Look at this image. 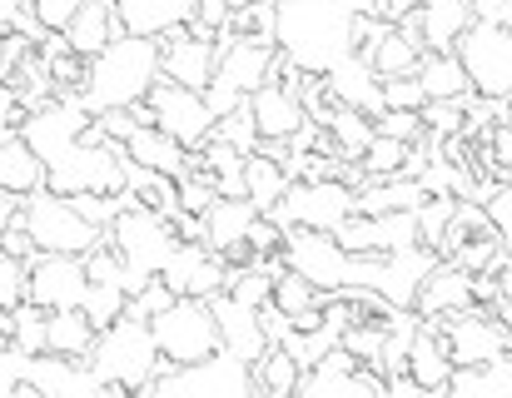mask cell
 Listing matches in <instances>:
<instances>
[{"label": "cell", "mask_w": 512, "mask_h": 398, "mask_svg": "<svg viewBox=\"0 0 512 398\" xmlns=\"http://www.w3.org/2000/svg\"><path fill=\"white\" fill-rule=\"evenodd\" d=\"M5 344H10V334H5V319H0V349H5Z\"/></svg>", "instance_id": "59"}, {"label": "cell", "mask_w": 512, "mask_h": 398, "mask_svg": "<svg viewBox=\"0 0 512 398\" xmlns=\"http://www.w3.org/2000/svg\"><path fill=\"white\" fill-rule=\"evenodd\" d=\"M0 75H5V35H0Z\"/></svg>", "instance_id": "58"}, {"label": "cell", "mask_w": 512, "mask_h": 398, "mask_svg": "<svg viewBox=\"0 0 512 398\" xmlns=\"http://www.w3.org/2000/svg\"><path fill=\"white\" fill-rule=\"evenodd\" d=\"M65 35V45L80 55V60H95L115 35H120V20H115V0H85L75 15H70V25L60 30Z\"/></svg>", "instance_id": "27"}, {"label": "cell", "mask_w": 512, "mask_h": 398, "mask_svg": "<svg viewBox=\"0 0 512 398\" xmlns=\"http://www.w3.org/2000/svg\"><path fill=\"white\" fill-rule=\"evenodd\" d=\"M458 60L473 80V95L483 100H512V25L498 20H473L458 35Z\"/></svg>", "instance_id": "8"}, {"label": "cell", "mask_w": 512, "mask_h": 398, "mask_svg": "<svg viewBox=\"0 0 512 398\" xmlns=\"http://www.w3.org/2000/svg\"><path fill=\"white\" fill-rule=\"evenodd\" d=\"M249 110H254V125L264 135V145H289L304 125H309V110H304V95L289 85V80H269L249 95Z\"/></svg>", "instance_id": "18"}, {"label": "cell", "mask_w": 512, "mask_h": 398, "mask_svg": "<svg viewBox=\"0 0 512 398\" xmlns=\"http://www.w3.org/2000/svg\"><path fill=\"white\" fill-rule=\"evenodd\" d=\"M418 80H423L428 100H468L473 95V80H468L458 50H428L418 65Z\"/></svg>", "instance_id": "33"}, {"label": "cell", "mask_w": 512, "mask_h": 398, "mask_svg": "<svg viewBox=\"0 0 512 398\" xmlns=\"http://www.w3.org/2000/svg\"><path fill=\"white\" fill-rule=\"evenodd\" d=\"M274 30H279V0H254V5H239V10L229 15V25L219 30V45H224V40L274 45Z\"/></svg>", "instance_id": "37"}, {"label": "cell", "mask_w": 512, "mask_h": 398, "mask_svg": "<svg viewBox=\"0 0 512 398\" xmlns=\"http://www.w3.org/2000/svg\"><path fill=\"white\" fill-rule=\"evenodd\" d=\"M90 369L105 379L110 398L150 394L155 379L165 374V354H160L150 324H140V319H120V324L100 329V339H95V349H90Z\"/></svg>", "instance_id": "3"}, {"label": "cell", "mask_w": 512, "mask_h": 398, "mask_svg": "<svg viewBox=\"0 0 512 398\" xmlns=\"http://www.w3.org/2000/svg\"><path fill=\"white\" fill-rule=\"evenodd\" d=\"M438 324H443V339H448V354H453L458 369L493 364V359L512 354V329L498 319V309L488 314L483 304H473V309H458V314H448Z\"/></svg>", "instance_id": "12"}, {"label": "cell", "mask_w": 512, "mask_h": 398, "mask_svg": "<svg viewBox=\"0 0 512 398\" xmlns=\"http://www.w3.org/2000/svg\"><path fill=\"white\" fill-rule=\"evenodd\" d=\"M25 274H30V264H25V259H10V254L0 249V314H10V309L25 299Z\"/></svg>", "instance_id": "49"}, {"label": "cell", "mask_w": 512, "mask_h": 398, "mask_svg": "<svg viewBox=\"0 0 512 398\" xmlns=\"http://www.w3.org/2000/svg\"><path fill=\"white\" fill-rule=\"evenodd\" d=\"M209 309H214V319H219V334H224V349H234L244 364H259L264 354H269V329H264V314L254 309V304H244V299H234L229 289H219L214 299H209Z\"/></svg>", "instance_id": "19"}, {"label": "cell", "mask_w": 512, "mask_h": 398, "mask_svg": "<svg viewBox=\"0 0 512 398\" xmlns=\"http://www.w3.org/2000/svg\"><path fill=\"white\" fill-rule=\"evenodd\" d=\"M289 170H284V160L274 155V150H254L249 160H244V195L259 204V214H274L279 209V199L289 195Z\"/></svg>", "instance_id": "30"}, {"label": "cell", "mask_w": 512, "mask_h": 398, "mask_svg": "<svg viewBox=\"0 0 512 398\" xmlns=\"http://www.w3.org/2000/svg\"><path fill=\"white\" fill-rule=\"evenodd\" d=\"M165 75V45L150 35H115L95 60H85V85L80 100L90 105V115L100 110H135L150 100V90Z\"/></svg>", "instance_id": "2"}, {"label": "cell", "mask_w": 512, "mask_h": 398, "mask_svg": "<svg viewBox=\"0 0 512 398\" xmlns=\"http://www.w3.org/2000/svg\"><path fill=\"white\" fill-rule=\"evenodd\" d=\"M160 279L170 284L179 299H214L224 284H229V269H224V254L209 249V244H194V239H179L174 259L160 269Z\"/></svg>", "instance_id": "16"}, {"label": "cell", "mask_w": 512, "mask_h": 398, "mask_svg": "<svg viewBox=\"0 0 512 398\" xmlns=\"http://www.w3.org/2000/svg\"><path fill=\"white\" fill-rule=\"evenodd\" d=\"M125 304H130V289L125 284H90L85 294V314L95 319V329H110L125 319Z\"/></svg>", "instance_id": "43"}, {"label": "cell", "mask_w": 512, "mask_h": 398, "mask_svg": "<svg viewBox=\"0 0 512 398\" xmlns=\"http://www.w3.org/2000/svg\"><path fill=\"white\" fill-rule=\"evenodd\" d=\"M383 5H388V15H393V20H403L408 10H423L428 0H383Z\"/></svg>", "instance_id": "57"}, {"label": "cell", "mask_w": 512, "mask_h": 398, "mask_svg": "<svg viewBox=\"0 0 512 398\" xmlns=\"http://www.w3.org/2000/svg\"><path fill=\"white\" fill-rule=\"evenodd\" d=\"M483 204H488V219H493V229H498V239H503V249L512 259V185H498Z\"/></svg>", "instance_id": "50"}, {"label": "cell", "mask_w": 512, "mask_h": 398, "mask_svg": "<svg viewBox=\"0 0 512 398\" xmlns=\"http://www.w3.org/2000/svg\"><path fill=\"white\" fill-rule=\"evenodd\" d=\"M150 329H155V344H160L165 364H199V359L224 349V334H219V319H214L209 299H174L165 314L150 319Z\"/></svg>", "instance_id": "9"}, {"label": "cell", "mask_w": 512, "mask_h": 398, "mask_svg": "<svg viewBox=\"0 0 512 398\" xmlns=\"http://www.w3.org/2000/svg\"><path fill=\"white\" fill-rule=\"evenodd\" d=\"M165 45V75L189 85V90H209L214 70H219V35L204 30H174L160 40Z\"/></svg>", "instance_id": "20"}, {"label": "cell", "mask_w": 512, "mask_h": 398, "mask_svg": "<svg viewBox=\"0 0 512 398\" xmlns=\"http://www.w3.org/2000/svg\"><path fill=\"white\" fill-rule=\"evenodd\" d=\"M383 105L388 110H423L428 105V90L418 75H388L383 80Z\"/></svg>", "instance_id": "48"}, {"label": "cell", "mask_w": 512, "mask_h": 398, "mask_svg": "<svg viewBox=\"0 0 512 398\" xmlns=\"http://www.w3.org/2000/svg\"><path fill=\"white\" fill-rule=\"evenodd\" d=\"M299 379H304V364H299L284 344H269V354L254 364V384H259V394L289 398V394H299Z\"/></svg>", "instance_id": "38"}, {"label": "cell", "mask_w": 512, "mask_h": 398, "mask_svg": "<svg viewBox=\"0 0 512 398\" xmlns=\"http://www.w3.org/2000/svg\"><path fill=\"white\" fill-rule=\"evenodd\" d=\"M324 299H329V294H324L314 279H304V274H299V269H289V264L279 269V279H274V304H279L289 319H299V314L319 309Z\"/></svg>", "instance_id": "40"}, {"label": "cell", "mask_w": 512, "mask_h": 398, "mask_svg": "<svg viewBox=\"0 0 512 398\" xmlns=\"http://www.w3.org/2000/svg\"><path fill=\"white\" fill-rule=\"evenodd\" d=\"M324 80H329V90H334V100H339V105L368 110L373 120L388 110V105H383V75L373 70V60H368V55H348L343 65H334V70L324 75Z\"/></svg>", "instance_id": "26"}, {"label": "cell", "mask_w": 512, "mask_h": 398, "mask_svg": "<svg viewBox=\"0 0 512 398\" xmlns=\"http://www.w3.org/2000/svg\"><path fill=\"white\" fill-rule=\"evenodd\" d=\"M115 20L125 35L165 40V35L189 30L199 20V0H115Z\"/></svg>", "instance_id": "24"}, {"label": "cell", "mask_w": 512, "mask_h": 398, "mask_svg": "<svg viewBox=\"0 0 512 398\" xmlns=\"http://www.w3.org/2000/svg\"><path fill=\"white\" fill-rule=\"evenodd\" d=\"M85 294H90V274H85V254H50L40 249L30 259V274H25V299L40 304V309H85Z\"/></svg>", "instance_id": "13"}, {"label": "cell", "mask_w": 512, "mask_h": 398, "mask_svg": "<svg viewBox=\"0 0 512 398\" xmlns=\"http://www.w3.org/2000/svg\"><path fill=\"white\" fill-rule=\"evenodd\" d=\"M254 219H259V204L249 195H234V199L219 195L214 209L204 214V244L219 249L234 264H249V229H254Z\"/></svg>", "instance_id": "22"}, {"label": "cell", "mask_w": 512, "mask_h": 398, "mask_svg": "<svg viewBox=\"0 0 512 398\" xmlns=\"http://www.w3.org/2000/svg\"><path fill=\"white\" fill-rule=\"evenodd\" d=\"M423 125H428V135H438V140L463 135V130H468V100H428V105H423Z\"/></svg>", "instance_id": "46"}, {"label": "cell", "mask_w": 512, "mask_h": 398, "mask_svg": "<svg viewBox=\"0 0 512 398\" xmlns=\"http://www.w3.org/2000/svg\"><path fill=\"white\" fill-rule=\"evenodd\" d=\"M279 70H284V50H279V45H259V40H224V45H219V70H214V80H209L204 100H209V110L224 120V115H229V110H239L259 85L279 80Z\"/></svg>", "instance_id": "4"}, {"label": "cell", "mask_w": 512, "mask_h": 398, "mask_svg": "<svg viewBox=\"0 0 512 398\" xmlns=\"http://www.w3.org/2000/svg\"><path fill=\"white\" fill-rule=\"evenodd\" d=\"M110 394L105 379L90 369V359H70V354H30L25 374H20V398H100Z\"/></svg>", "instance_id": "14"}, {"label": "cell", "mask_w": 512, "mask_h": 398, "mask_svg": "<svg viewBox=\"0 0 512 398\" xmlns=\"http://www.w3.org/2000/svg\"><path fill=\"white\" fill-rule=\"evenodd\" d=\"M299 394L304 398H373V394H388V379L368 364H358L348 349H329L319 364L304 369L299 379Z\"/></svg>", "instance_id": "15"}, {"label": "cell", "mask_w": 512, "mask_h": 398, "mask_svg": "<svg viewBox=\"0 0 512 398\" xmlns=\"http://www.w3.org/2000/svg\"><path fill=\"white\" fill-rule=\"evenodd\" d=\"M408 15L418 20V35H423L428 50H453L458 35L478 20L473 0H428L423 10H408Z\"/></svg>", "instance_id": "28"}, {"label": "cell", "mask_w": 512, "mask_h": 398, "mask_svg": "<svg viewBox=\"0 0 512 398\" xmlns=\"http://www.w3.org/2000/svg\"><path fill=\"white\" fill-rule=\"evenodd\" d=\"M329 140H334V150H339L343 160H363V150L373 145V135H378V125H373V115L368 110H353V105H339L334 115H329Z\"/></svg>", "instance_id": "36"}, {"label": "cell", "mask_w": 512, "mask_h": 398, "mask_svg": "<svg viewBox=\"0 0 512 398\" xmlns=\"http://www.w3.org/2000/svg\"><path fill=\"white\" fill-rule=\"evenodd\" d=\"M274 279H279V274H274V269H264V264H234L224 289H229L234 299H244V304L264 309V304L274 299Z\"/></svg>", "instance_id": "41"}, {"label": "cell", "mask_w": 512, "mask_h": 398, "mask_svg": "<svg viewBox=\"0 0 512 398\" xmlns=\"http://www.w3.org/2000/svg\"><path fill=\"white\" fill-rule=\"evenodd\" d=\"M214 199H219L214 175H204V170L179 175V209H189V214H209V209H214Z\"/></svg>", "instance_id": "47"}, {"label": "cell", "mask_w": 512, "mask_h": 398, "mask_svg": "<svg viewBox=\"0 0 512 398\" xmlns=\"http://www.w3.org/2000/svg\"><path fill=\"white\" fill-rule=\"evenodd\" d=\"M438 259H443V254L428 249V244H413V249L383 254V264H378V284H373V289H378L393 309H418V289H423V279L433 274Z\"/></svg>", "instance_id": "21"}, {"label": "cell", "mask_w": 512, "mask_h": 398, "mask_svg": "<svg viewBox=\"0 0 512 398\" xmlns=\"http://www.w3.org/2000/svg\"><path fill=\"white\" fill-rule=\"evenodd\" d=\"M408 150L413 145H403V140H393V135H373V145L363 150V175L368 180H388V175H403V165H408Z\"/></svg>", "instance_id": "42"}, {"label": "cell", "mask_w": 512, "mask_h": 398, "mask_svg": "<svg viewBox=\"0 0 512 398\" xmlns=\"http://www.w3.org/2000/svg\"><path fill=\"white\" fill-rule=\"evenodd\" d=\"M239 5H254V0H199V20H204L209 30H224Z\"/></svg>", "instance_id": "54"}, {"label": "cell", "mask_w": 512, "mask_h": 398, "mask_svg": "<svg viewBox=\"0 0 512 398\" xmlns=\"http://www.w3.org/2000/svg\"><path fill=\"white\" fill-rule=\"evenodd\" d=\"M20 219H25V229L35 234V244H40V249H50V254H90L95 244H105V239H110V229L90 224L70 199L55 195L50 185H45V190H35V195H25Z\"/></svg>", "instance_id": "7"}, {"label": "cell", "mask_w": 512, "mask_h": 398, "mask_svg": "<svg viewBox=\"0 0 512 398\" xmlns=\"http://www.w3.org/2000/svg\"><path fill=\"white\" fill-rule=\"evenodd\" d=\"M110 244H115V254L125 259L130 274L155 279L174 259V249H179V229H174L170 214H160V209H150V204L135 199V204L120 209V219L110 224Z\"/></svg>", "instance_id": "5"}, {"label": "cell", "mask_w": 512, "mask_h": 398, "mask_svg": "<svg viewBox=\"0 0 512 398\" xmlns=\"http://www.w3.org/2000/svg\"><path fill=\"white\" fill-rule=\"evenodd\" d=\"M35 5V15H40V25L45 30H65L70 25V15L85 5V0H30Z\"/></svg>", "instance_id": "53"}, {"label": "cell", "mask_w": 512, "mask_h": 398, "mask_svg": "<svg viewBox=\"0 0 512 398\" xmlns=\"http://www.w3.org/2000/svg\"><path fill=\"white\" fill-rule=\"evenodd\" d=\"M493 309H498V319L512 329V264L498 274V304H493Z\"/></svg>", "instance_id": "55"}, {"label": "cell", "mask_w": 512, "mask_h": 398, "mask_svg": "<svg viewBox=\"0 0 512 398\" xmlns=\"http://www.w3.org/2000/svg\"><path fill=\"white\" fill-rule=\"evenodd\" d=\"M343 249L353 254H398L423 244L418 234V209H398V214H353L339 229Z\"/></svg>", "instance_id": "17"}, {"label": "cell", "mask_w": 512, "mask_h": 398, "mask_svg": "<svg viewBox=\"0 0 512 398\" xmlns=\"http://www.w3.org/2000/svg\"><path fill=\"white\" fill-rule=\"evenodd\" d=\"M353 214H358V190L348 180H294L274 209L284 229H329V234H339Z\"/></svg>", "instance_id": "10"}, {"label": "cell", "mask_w": 512, "mask_h": 398, "mask_svg": "<svg viewBox=\"0 0 512 398\" xmlns=\"http://www.w3.org/2000/svg\"><path fill=\"white\" fill-rule=\"evenodd\" d=\"M0 249H5L10 259H25V264H30V259L40 254V244H35V234L25 229V219H15V224H10V229L0 234Z\"/></svg>", "instance_id": "51"}, {"label": "cell", "mask_w": 512, "mask_h": 398, "mask_svg": "<svg viewBox=\"0 0 512 398\" xmlns=\"http://www.w3.org/2000/svg\"><path fill=\"white\" fill-rule=\"evenodd\" d=\"M100 329L85 309H55L50 314V334H45V349L50 354H70V359H90Z\"/></svg>", "instance_id": "34"}, {"label": "cell", "mask_w": 512, "mask_h": 398, "mask_svg": "<svg viewBox=\"0 0 512 398\" xmlns=\"http://www.w3.org/2000/svg\"><path fill=\"white\" fill-rule=\"evenodd\" d=\"M125 150L145 165V170H155V175H189V150L174 140V135H165L160 125H140L130 140H125Z\"/></svg>", "instance_id": "29"}, {"label": "cell", "mask_w": 512, "mask_h": 398, "mask_svg": "<svg viewBox=\"0 0 512 398\" xmlns=\"http://www.w3.org/2000/svg\"><path fill=\"white\" fill-rule=\"evenodd\" d=\"M150 115H155V125L174 135L184 150H199L209 135H214V125H219V115L209 110V100H204V90H189V85H179L170 75H160V85L150 90Z\"/></svg>", "instance_id": "11"}, {"label": "cell", "mask_w": 512, "mask_h": 398, "mask_svg": "<svg viewBox=\"0 0 512 398\" xmlns=\"http://www.w3.org/2000/svg\"><path fill=\"white\" fill-rule=\"evenodd\" d=\"M25 359H30V354H20L15 344H5V349H0V398L20 394V374H25Z\"/></svg>", "instance_id": "52"}, {"label": "cell", "mask_w": 512, "mask_h": 398, "mask_svg": "<svg viewBox=\"0 0 512 398\" xmlns=\"http://www.w3.org/2000/svg\"><path fill=\"white\" fill-rule=\"evenodd\" d=\"M503 120H508V125H512V100H508V115H503Z\"/></svg>", "instance_id": "60"}, {"label": "cell", "mask_w": 512, "mask_h": 398, "mask_svg": "<svg viewBox=\"0 0 512 398\" xmlns=\"http://www.w3.org/2000/svg\"><path fill=\"white\" fill-rule=\"evenodd\" d=\"M403 374H408L423 394H448L458 364H453V354H448V339H443V324H438V319H423V324H418V334H413V344H408V369H403Z\"/></svg>", "instance_id": "23"}, {"label": "cell", "mask_w": 512, "mask_h": 398, "mask_svg": "<svg viewBox=\"0 0 512 398\" xmlns=\"http://www.w3.org/2000/svg\"><path fill=\"white\" fill-rule=\"evenodd\" d=\"M473 304H478V274H468V269L453 264V259H438L433 274H428L423 289H418V314H423V319H448V314L473 309Z\"/></svg>", "instance_id": "25"}, {"label": "cell", "mask_w": 512, "mask_h": 398, "mask_svg": "<svg viewBox=\"0 0 512 398\" xmlns=\"http://www.w3.org/2000/svg\"><path fill=\"white\" fill-rule=\"evenodd\" d=\"M448 394L458 398H512V354L493 359V364H473V369H458Z\"/></svg>", "instance_id": "35"}, {"label": "cell", "mask_w": 512, "mask_h": 398, "mask_svg": "<svg viewBox=\"0 0 512 398\" xmlns=\"http://www.w3.org/2000/svg\"><path fill=\"white\" fill-rule=\"evenodd\" d=\"M453 214H458V195H428L423 204H418V234H423V244H428V249H438V244H443V234H448Z\"/></svg>", "instance_id": "44"}, {"label": "cell", "mask_w": 512, "mask_h": 398, "mask_svg": "<svg viewBox=\"0 0 512 398\" xmlns=\"http://www.w3.org/2000/svg\"><path fill=\"white\" fill-rule=\"evenodd\" d=\"M0 190H15V195L45 190V160L30 150L25 135H5L0 140Z\"/></svg>", "instance_id": "31"}, {"label": "cell", "mask_w": 512, "mask_h": 398, "mask_svg": "<svg viewBox=\"0 0 512 398\" xmlns=\"http://www.w3.org/2000/svg\"><path fill=\"white\" fill-rule=\"evenodd\" d=\"M428 199L423 180L413 175H388V180H363L358 185V214H398V209H418Z\"/></svg>", "instance_id": "32"}, {"label": "cell", "mask_w": 512, "mask_h": 398, "mask_svg": "<svg viewBox=\"0 0 512 398\" xmlns=\"http://www.w3.org/2000/svg\"><path fill=\"white\" fill-rule=\"evenodd\" d=\"M214 135H219V140H229V145H234V150H244V155L264 150V135H259V125H254V110H249V100H244L239 110H229V115L214 125Z\"/></svg>", "instance_id": "45"}, {"label": "cell", "mask_w": 512, "mask_h": 398, "mask_svg": "<svg viewBox=\"0 0 512 398\" xmlns=\"http://www.w3.org/2000/svg\"><path fill=\"white\" fill-rule=\"evenodd\" d=\"M5 319V334H10V344L20 349V354H45V334H50V309H40V304H30V299H20L10 314H0Z\"/></svg>", "instance_id": "39"}, {"label": "cell", "mask_w": 512, "mask_h": 398, "mask_svg": "<svg viewBox=\"0 0 512 398\" xmlns=\"http://www.w3.org/2000/svg\"><path fill=\"white\" fill-rule=\"evenodd\" d=\"M20 209H25V195H15V190H0V234L20 219Z\"/></svg>", "instance_id": "56"}, {"label": "cell", "mask_w": 512, "mask_h": 398, "mask_svg": "<svg viewBox=\"0 0 512 398\" xmlns=\"http://www.w3.org/2000/svg\"><path fill=\"white\" fill-rule=\"evenodd\" d=\"M274 45L304 75H329L358 55V5L353 0H279Z\"/></svg>", "instance_id": "1"}, {"label": "cell", "mask_w": 512, "mask_h": 398, "mask_svg": "<svg viewBox=\"0 0 512 398\" xmlns=\"http://www.w3.org/2000/svg\"><path fill=\"white\" fill-rule=\"evenodd\" d=\"M155 398H249L259 394L254 384V364H244L234 349H219L199 364H165V374L155 379Z\"/></svg>", "instance_id": "6"}]
</instances>
